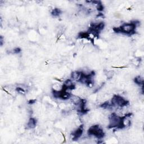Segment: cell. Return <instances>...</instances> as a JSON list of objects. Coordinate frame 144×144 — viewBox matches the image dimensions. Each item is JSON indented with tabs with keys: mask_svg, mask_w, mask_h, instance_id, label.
<instances>
[{
	"mask_svg": "<svg viewBox=\"0 0 144 144\" xmlns=\"http://www.w3.org/2000/svg\"><path fill=\"white\" fill-rule=\"evenodd\" d=\"M127 119L125 116H119L115 113H112L109 116V123L108 125L109 128H116L118 129H122L125 128L126 125L125 124V120Z\"/></svg>",
	"mask_w": 144,
	"mask_h": 144,
	"instance_id": "cell-1",
	"label": "cell"
},
{
	"mask_svg": "<svg viewBox=\"0 0 144 144\" xmlns=\"http://www.w3.org/2000/svg\"><path fill=\"white\" fill-rule=\"evenodd\" d=\"M137 23L135 22L132 23H126L123 24L120 27H115L113 28V31L117 33H123L125 35H132L136 33V28Z\"/></svg>",
	"mask_w": 144,
	"mask_h": 144,
	"instance_id": "cell-2",
	"label": "cell"
},
{
	"mask_svg": "<svg viewBox=\"0 0 144 144\" xmlns=\"http://www.w3.org/2000/svg\"><path fill=\"white\" fill-rule=\"evenodd\" d=\"M87 133L88 135L94 136L99 139H102L105 136V133L104 132L102 129L100 128L99 125L92 126L88 129Z\"/></svg>",
	"mask_w": 144,
	"mask_h": 144,
	"instance_id": "cell-3",
	"label": "cell"
},
{
	"mask_svg": "<svg viewBox=\"0 0 144 144\" xmlns=\"http://www.w3.org/2000/svg\"><path fill=\"white\" fill-rule=\"evenodd\" d=\"M112 105L113 107H122L126 106L129 104V102L125 100L123 97L119 95H114L111 101Z\"/></svg>",
	"mask_w": 144,
	"mask_h": 144,
	"instance_id": "cell-4",
	"label": "cell"
},
{
	"mask_svg": "<svg viewBox=\"0 0 144 144\" xmlns=\"http://www.w3.org/2000/svg\"><path fill=\"white\" fill-rule=\"evenodd\" d=\"M83 132V125L80 126L79 128L77 129L74 132L72 133V135L73 136V139L74 140H77L80 137H81Z\"/></svg>",
	"mask_w": 144,
	"mask_h": 144,
	"instance_id": "cell-5",
	"label": "cell"
},
{
	"mask_svg": "<svg viewBox=\"0 0 144 144\" xmlns=\"http://www.w3.org/2000/svg\"><path fill=\"white\" fill-rule=\"evenodd\" d=\"M37 125V120L34 118H31L27 123V127L29 129H33L36 127Z\"/></svg>",
	"mask_w": 144,
	"mask_h": 144,
	"instance_id": "cell-6",
	"label": "cell"
},
{
	"mask_svg": "<svg viewBox=\"0 0 144 144\" xmlns=\"http://www.w3.org/2000/svg\"><path fill=\"white\" fill-rule=\"evenodd\" d=\"M82 75V72L79 71L73 72L71 74V77L73 80H75L76 81H79V80L81 78Z\"/></svg>",
	"mask_w": 144,
	"mask_h": 144,
	"instance_id": "cell-7",
	"label": "cell"
},
{
	"mask_svg": "<svg viewBox=\"0 0 144 144\" xmlns=\"http://www.w3.org/2000/svg\"><path fill=\"white\" fill-rule=\"evenodd\" d=\"M134 82L137 85L141 86L142 87H143V80L140 76L136 77L135 79H134Z\"/></svg>",
	"mask_w": 144,
	"mask_h": 144,
	"instance_id": "cell-8",
	"label": "cell"
},
{
	"mask_svg": "<svg viewBox=\"0 0 144 144\" xmlns=\"http://www.w3.org/2000/svg\"><path fill=\"white\" fill-rule=\"evenodd\" d=\"M51 15L53 16H59L62 13L61 10L58 8L53 9L51 11Z\"/></svg>",
	"mask_w": 144,
	"mask_h": 144,
	"instance_id": "cell-9",
	"label": "cell"
},
{
	"mask_svg": "<svg viewBox=\"0 0 144 144\" xmlns=\"http://www.w3.org/2000/svg\"><path fill=\"white\" fill-rule=\"evenodd\" d=\"M16 91H18L19 93H25V91L24 89H23L22 88L20 87H18L16 89Z\"/></svg>",
	"mask_w": 144,
	"mask_h": 144,
	"instance_id": "cell-10",
	"label": "cell"
},
{
	"mask_svg": "<svg viewBox=\"0 0 144 144\" xmlns=\"http://www.w3.org/2000/svg\"><path fill=\"white\" fill-rule=\"evenodd\" d=\"M21 51V49H20V48H16L15 49H14V50H13V52H14V53H19Z\"/></svg>",
	"mask_w": 144,
	"mask_h": 144,
	"instance_id": "cell-11",
	"label": "cell"
},
{
	"mask_svg": "<svg viewBox=\"0 0 144 144\" xmlns=\"http://www.w3.org/2000/svg\"><path fill=\"white\" fill-rule=\"evenodd\" d=\"M36 100L32 99V100H30L28 101V104H35L36 102Z\"/></svg>",
	"mask_w": 144,
	"mask_h": 144,
	"instance_id": "cell-12",
	"label": "cell"
},
{
	"mask_svg": "<svg viewBox=\"0 0 144 144\" xmlns=\"http://www.w3.org/2000/svg\"><path fill=\"white\" fill-rule=\"evenodd\" d=\"M3 42H4V39H3L2 36H1V45L2 46L3 45Z\"/></svg>",
	"mask_w": 144,
	"mask_h": 144,
	"instance_id": "cell-13",
	"label": "cell"
}]
</instances>
